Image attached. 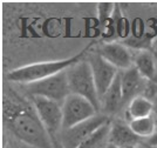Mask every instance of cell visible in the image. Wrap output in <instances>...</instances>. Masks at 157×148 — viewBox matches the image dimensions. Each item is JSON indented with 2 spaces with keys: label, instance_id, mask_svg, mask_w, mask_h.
I'll list each match as a JSON object with an SVG mask.
<instances>
[{
  "label": "cell",
  "instance_id": "obj_1",
  "mask_svg": "<svg viewBox=\"0 0 157 148\" xmlns=\"http://www.w3.org/2000/svg\"><path fill=\"white\" fill-rule=\"evenodd\" d=\"M8 126L15 136L35 148H52L49 134L36 114V110L13 106L8 108Z\"/></svg>",
  "mask_w": 157,
  "mask_h": 148
},
{
  "label": "cell",
  "instance_id": "obj_2",
  "mask_svg": "<svg viewBox=\"0 0 157 148\" xmlns=\"http://www.w3.org/2000/svg\"><path fill=\"white\" fill-rule=\"evenodd\" d=\"M90 46H92V44L88 47H86L83 51L78 53L76 55L71 57L68 59L56 60V61H47V62H38V64H32L24 66V67H19L17 70L10 72L6 75V79L8 81L18 82V84L22 85H28L35 82V81L47 79V78L55 75L60 72L69 68L73 65L78 64V61H81L87 55V51Z\"/></svg>",
  "mask_w": 157,
  "mask_h": 148
},
{
  "label": "cell",
  "instance_id": "obj_3",
  "mask_svg": "<svg viewBox=\"0 0 157 148\" xmlns=\"http://www.w3.org/2000/svg\"><path fill=\"white\" fill-rule=\"evenodd\" d=\"M66 72H67L71 93L87 99L89 102L93 103L96 110L100 112L101 110L100 98H98L94 77H93L92 67L88 60L82 59L78 64L67 68Z\"/></svg>",
  "mask_w": 157,
  "mask_h": 148
},
{
  "label": "cell",
  "instance_id": "obj_4",
  "mask_svg": "<svg viewBox=\"0 0 157 148\" xmlns=\"http://www.w3.org/2000/svg\"><path fill=\"white\" fill-rule=\"evenodd\" d=\"M25 87L32 97L46 98L60 105H62L66 98L71 94L66 70L47 79L25 85Z\"/></svg>",
  "mask_w": 157,
  "mask_h": 148
},
{
  "label": "cell",
  "instance_id": "obj_5",
  "mask_svg": "<svg viewBox=\"0 0 157 148\" xmlns=\"http://www.w3.org/2000/svg\"><path fill=\"white\" fill-rule=\"evenodd\" d=\"M111 119L108 115L98 113L95 116L78 123L68 129H62L59 135V140L62 148H78L83 142L96 132L101 126L109 122Z\"/></svg>",
  "mask_w": 157,
  "mask_h": 148
},
{
  "label": "cell",
  "instance_id": "obj_6",
  "mask_svg": "<svg viewBox=\"0 0 157 148\" xmlns=\"http://www.w3.org/2000/svg\"><path fill=\"white\" fill-rule=\"evenodd\" d=\"M98 112L83 97L69 94L62 103V129H68L95 116Z\"/></svg>",
  "mask_w": 157,
  "mask_h": 148
},
{
  "label": "cell",
  "instance_id": "obj_7",
  "mask_svg": "<svg viewBox=\"0 0 157 148\" xmlns=\"http://www.w3.org/2000/svg\"><path fill=\"white\" fill-rule=\"evenodd\" d=\"M34 110L49 135H60L62 130V105L46 98L32 97Z\"/></svg>",
  "mask_w": 157,
  "mask_h": 148
},
{
  "label": "cell",
  "instance_id": "obj_8",
  "mask_svg": "<svg viewBox=\"0 0 157 148\" xmlns=\"http://www.w3.org/2000/svg\"><path fill=\"white\" fill-rule=\"evenodd\" d=\"M87 60L92 67L96 90H98V98L101 100V98L105 95V93L114 82V80L116 79L120 71L102 58L98 52L89 53Z\"/></svg>",
  "mask_w": 157,
  "mask_h": 148
},
{
  "label": "cell",
  "instance_id": "obj_9",
  "mask_svg": "<svg viewBox=\"0 0 157 148\" xmlns=\"http://www.w3.org/2000/svg\"><path fill=\"white\" fill-rule=\"evenodd\" d=\"M98 52L102 58L107 60L114 67H116L120 72L132 67L134 57L131 55L130 51L120 42L111 41V42L103 44L100 46Z\"/></svg>",
  "mask_w": 157,
  "mask_h": 148
},
{
  "label": "cell",
  "instance_id": "obj_10",
  "mask_svg": "<svg viewBox=\"0 0 157 148\" xmlns=\"http://www.w3.org/2000/svg\"><path fill=\"white\" fill-rule=\"evenodd\" d=\"M121 77V88H122V97H123V107L128 106L132 99L138 95H142V92L145 90L147 81L137 70L132 66L125 71L120 72Z\"/></svg>",
  "mask_w": 157,
  "mask_h": 148
},
{
  "label": "cell",
  "instance_id": "obj_11",
  "mask_svg": "<svg viewBox=\"0 0 157 148\" xmlns=\"http://www.w3.org/2000/svg\"><path fill=\"white\" fill-rule=\"evenodd\" d=\"M109 143L116 146L117 148H131L140 143H143V140L131 130L127 121L116 119L113 120L110 123Z\"/></svg>",
  "mask_w": 157,
  "mask_h": 148
},
{
  "label": "cell",
  "instance_id": "obj_12",
  "mask_svg": "<svg viewBox=\"0 0 157 148\" xmlns=\"http://www.w3.org/2000/svg\"><path fill=\"white\" fill-rule=\"evenodd\" d=\"M101 112L102 114L110 115L116 114L121 108H123V97H122V88H121V77L120 73L114 80V82L105 93V95L100 100Z\"/></svg>",
  "mask_w": 157,
  "mask_h": 148
},
{
  "label": "cell",
  "instance_id": "obj_13",
  "mask_svg": "<svg viewBox=\"0 0 157 148\" xmlns=\"http://www.w3.org/2000/svg\"><path fill=\"white\" fill-rule=\"evenodd\" d=\"M150 115H152V101L143 95H138L132 99L125 108L127 122Z\"/></svg>",
  "mask_w": 157,
  "mask_h": 148
},
{
  "label": "cell",
  "instance_id": "obj_14",
  "mask_svg": "<svg viewBox=\"0 0 157 148\" xmlns=\"http://www.w3.org/2000/svg\"><path fill=\"white\" fill-rule=\"evenodd\" d=\"M132 66L137 70V72L142 77L151 81L156 78V65L155 60L148 51H141L134 57Z\"/></svg>",
  "mask_w": 157,
  "mask_h": 148
},
{
  "label": "cell",
  "instance_id": "obj_15",
  "mask_svg": "<svg viewBox=\"0 0 157 148\" xmlns=\"http://www.w3.org/2000/svg\"><path fill=\"white\" fill-rule=\"evenodd\" d=\"M128 123L130 126L131 130L142 140H147L152 136L157 128V121L152 115L142 118V119H136Z\"/></svg>",
  "mask_w": 157,
  "mask_h": 148
},
{
  "label": "cell",
  "instance_id": "obj_16",
  "mask_svg": "<svg viewBox=\"0 0 157 148\" xmlns=\"http://www.w3.org/2000/svg\"><path fill=\"white\" fill-rule=\"evenodd\" d=\"M110 123L107 122L94 132L78 148H107L109 145V133H110Z\"/></svg>",
  "mask_w": 157,
  "mask_h": 148
},
{
  "label": "cell",
  "instance_id": "obj_17",
  "mask_svg": "<svg viewBox=\"0 0 157 148\" xmlns=\"http://www.w3.org/2000/svg\"><path fill=\"white\" fill-rule=\"evenodd\" d=\"M115 11V6L113 4H100L98 5V19L101 22H105L107 20H110Z\"/></svg>",
  "mask_w": 157,
  "mask_h": 148
},
{
  "label": "cell",
  "instance_id": "obj_18",
  "mask_svg": "<svg viewBox=\"0 0 157 148\" xmlns=\"http://www.w3.org/2000/svg\"><path fill=\"white\" fill-rule=\"evenodd\" d=\"M145 145L149 146V147L157 148V128H156V130H155V133L152 134V136H150L149 139L145 140Z\"/></svg>",
  "mask_w": 157,
  "mask_h": 148
},
{
  "label": "cell",
  "instance_id": "obj_19",
  "mask_svg": "<svg viewBox=\"0 0 157 148\" xmlns=\"http://www.w3.org/2000/svg\"><path fill=\"white\" fill-rule=\"evenodd\" d=\"M151 101H152V116L157 121V94H155V97L151 99Z\"/></svg>",
  "mask_w": 157,
  "mask_h": 148
},
{
  "label": "cell",
  "instance_id": "obj_20",
  "mask_svg": "<svg viewBox=\"0 0 157 148\" xmlns=\"http://www.w3.org/2000/svg\"><path fill=\"white\" fill-rule=\"evenodd\" d=\"M131 148H148V146L145 145V142H143V143H140V145H137V146L131 147Z\"/></svg>",
  "mask_w": 157,
  "mask_h": 148
},
{
  "label": "cell",
  "instance_id": "obj_21",
  "mask_svg": "<svg viewBox=\"0 0 157 148\" xmlns=\"http://www.w3.org/2000/svg\"><path fill=\"white\" fill-rule=\"evenodd\" d=\"M107 148H117V147H116V146H114V145H111V143H109Z\"/></svg>",
  "mask_w": 157,
  "mask_h": 148
},
{
  "label": "cell",
  "instance_id": "obj_22",
  "mask_svg": "<svg viewBox=\"0 0 157 148\" xmlns=\"http://www.w3.org/2000/svg\"><path fill=\"white\" fill-rule=\"evenodd\" d=\"M148 148H154V147H149V146H148Z\"/></svg>",
  "mask_w": 157,
  "mask_h": 148
}]
</instances>
